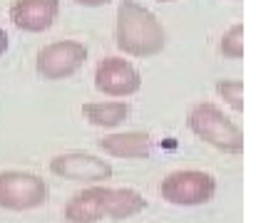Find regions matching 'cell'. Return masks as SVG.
Returning a JSON list of instances; mask_svg holds the SVG:
<instances>
[{"label": "cell", "instance_id": "1", "mask_svg": "<svg viewBox=\"0 0 256 223\" xmlns=\"http://www.w3.org/2000/svg\"><path fill=\"white\" fill-rule=\"evenodd\" d=\"M114 45L127 57H154L167 47V30L140 0H122L114 20Z\"/></svg>", "mask_w": 256, "mask_h": 223}, {"label": "cell", "instance_id": "2", "mask_svg": "<svg viewBox=\"0 0 256 223\" xmlns=\"http://www.w3.org/2000/svg\"><path fill=\"white\" fill-rule=\"evenodd\" d=\"M186 127L199 142L209 144L222 154H242L244 151V132L239 129V124L234 119H229L224 114V109H219L212 102L194 104L186 114Z\"/></svg>", "mask_w": 256, "mask_h": 223}, {"label": "cell", "instance_id": "3", "mask_svg": "<svg viewBox=\"0 0 256 223\" xmlns=\"http://www.w3.org/2000/svg\"><path fill=\"white\" fill-rule=\"evenodd\" d=\"M50 199V186L42 176L32 171L8 169L0 171V209L2 211H32L45 206Z\"/></svg>", "mask_w": 256, "mask_h": 223}, {"label": "cell", "instance_id": "4", "mask_svg": "<svg viewBox=\"0 0 256 223\" xmlns=\"http://www.w3.org/2000/svg\"><path fill=\"white\" fill-rule=\"evenodd\" d=\"M216 194V179L199 169L172 171L160 184V196L172 206H204Z\"/></svg>", "mask_w": 256, "mask_h": 223}, {"label": "cell", "instance_id": "5", "mask_svg": "<svg viewBox=\"0 0 256 223\" xmlns=\"http://www.w3.org/2000/svg\"><path fill=\"white\" fill-rule=\"evenodd\" d=\"M87 60V47L78 40H55L45 45L35 57V70L42 79L58 82L78 72Z\"/></svg>", "mask_w": 256, "mask_h": 223}, {"label": "cell", "instance_id": "6", "mask_svg": "<svg viewBox=\"0 0 256 223\" xmlns=\"http://www.w3.org/2000/svg\"><path fill=\"white\" fill-rule=\"evenodd\" d=\"M142 87V74L137 72V67L124 60V57H104L97 62L94 67V89L104 97H117V99H124V97H132L137 94Z\"/></svg>", "mask_w": 256, "mask_h": 223}, {"label": "cell", "instance_id": "7", "mask_svg": "<svg viewBox=\"0 0 256 223\" xmlns=\"http://www.w3.org/2000/svg\"><path fill=\"white\" fill-rule=\"evenodd\" d=\"M50 171L60 179L92 186V184H104L112 176V164L87 151H68V154H58L50 161Z\"/></svg>", "mask_w": 256, "mask_h": 223}, {"label": "cell", "instance_id": "8", "mask_svg": "<svg viewBox=\"0 0 256 223\" xmlns=\"http://www.w3.org/2000/svg\"><path fill=\"white\" fill-rule=\"evenodd\" d=\"M112 186L104 184H92L82 191L72 194V199L65 204L62 216L70 223H97L102 219H110L112 211Z\"/></svg>", "mask_w": 256, "mask_h": 223}, {"label": "cell", "instance_id": "9", "mask_svg": "<svg viewBox=\"0 0 256 223\" xmlns=\"http://www.w3.org/2000/svg\"><path fill=\"white\" fill-rule=\"evenodd\" d=\"M8 15L22 32H45L60 15V0H12Z\"/></svg>", "mask_w": 256, "mask_h": 223}, {"label": "cell", "instance_id": "10", "mask_svg": "<svg viewBox=\"0 0 256 223\" xmlns=\"http://www.w3.org/2000/svg\"><path fill=\"white\" fill-rule=\"evenodd\" d=\"M97 147L114 159H147L152 154V137L147 132H117L97 139Z\"/></svg>", "mask_w": 256, "mask_h": 223}, {"label": "cell", "instance_id": "11", "mask_svg": "<svg viewBox=\"0 0 256 223\" xmlns=\"http://www.w3.org/2000/svg\"><path fill=\"white\" fill-rule=\"evenodd\" d=\"M82 117L92 127L100 129H114L127 122L130 117V104L122 99H107V102H87L82 104Z\"/></svg>", "mask_w": 256, "mask_h": 223}, {"label": "cell", "instance_id": "12", "mask_svg": "<svg viewBox=\"0 0 256 223\" xmlns=\"http://www.w3.org/2000/svg\"><path fill=\"white\" fill-rule=\"evenodd\" d=\"M219 52L226 57V60H242L244 57V25L236 22L232 25L222 40H219Z\"/></svg>", "mask_w": 256, "mask_h": 223}, {"label": "cell", "instance_id": "13", "mask_svg": "<svg viewBox=\"0 0 256 223\" xmlns=\"http://www.w3.org/2000/svg\"><path fill=\"white\" fill-rule=\"evenodd\" d=\"M216 94L229 104L234 112H244V82L242 79H219L216 82Z\"/></svg>", "mask_w": 256, "mask_h": 223}, {"label": "cell", "instance_id": "14", "mask_svg": "<svg viewBox=\"0 0 256 223\" xmlns=\"http://www.w3.org/2000/svg\"><path fill=\"white\" fill-rule=\"evenodd\" d=\"M72 2H78V5H85V7H102V5H107L110 0H72Z\"/></svg>", "mask_w": 256, "mask_h": 223}, {"label": "cell", "instance_id": "15", "mask_svg": "<svg viewBox=\"0 0 256 223\" xmlns=\"http://www.w3.org/2000/svg\"><path fill=\"white\" fill-rule=\"evenodd\" d=\"M8 42H10V40H8V32L0 27V55H5V50H8Z\"/></svg>", "mask_w": 256, "mask_h": 223}, {"label": "cell", "instance_id": "16", "mask_svg": "<svg viewBox=\"0 0 256 223\" xmlns=\"http://www.w3.org/2000/svg\"><path fill=\"white\" fill-rule=\"evenodd\" d=\"M157 2H176V0H157Z\"/></svg>", "mask_w": 256, "mask_h": 223}, {"label": "cell", "instance_id": "17", "mask_svg": "<svg viewBox=\"0 0 256 223\" xmlns=\"http://www.w3.org/2000/svg\"><path fill=\"white\" fill-rule=\"evenodd\" d=\"M234 2H242V0H234Z\"/></svg>", "mask_w": 256, "mask_h": 223}]
</instances>
